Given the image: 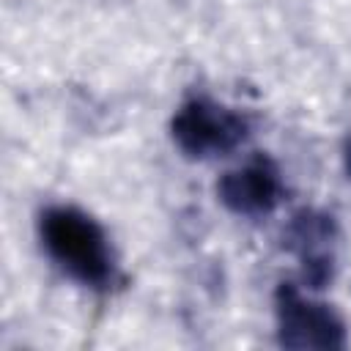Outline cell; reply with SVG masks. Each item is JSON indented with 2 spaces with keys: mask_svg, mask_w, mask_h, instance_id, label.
Masks as SVG:
<instances>
[{
  "mask_svg": "<svg viewBox=\"0 0 351 351\" xmlns=\"http://www.w3.org/2000/svg\"><path fill=\"white\" fill-rule=\"evenodd\" d=\"M44 250L77 282L104 288L112 282V255L104 230L80 208L52 206L38 222Z\"/></svg>",
  "mask_w": 351,
  "mask_h": 351,
  "instance_id": "1",
  "label": "cell"
},
{
  "mask_svg": "<svg viewBox=\"0 0 351 351\" xmlns=\"http://www.w3.org/2000/svg\"><path fill=\"white\" fill-rule=\"evenodd\" d=\"M170 129L176 145L192 159L222 156L239 148L250 134V123L241 112L200 96L178 107Z\"/></svg>",
  "mask_w": 351,
  "mask_h": 351,
  "instance_id": "2",
  "label": "cell"
},
{
  "mask_svg": "<svg viewBox=\"0 0 351 351\" xmlns=\"http://www.w3.org/2000/svg\"><path fill=\"white\" fill-rule=\"evenodd\" d=\"M277 335L288 348H346V324L340 315L315 299H307L296 285L282 282L274 293Z\"/></svg>",
  "mask_w": 351,
  "mask_h": 351,
  "instance_id": "3",
  "label": "cell"
},
{
  "mask_svg": "<svg viewBox=\"0 0 351 351\" xmlns=\"http://www.w3.org/2000/svg\"><path fill=\"white\" fill-rule=\"evenodd\" d=\"M335 239H337V225L324 211L302 208L288 219L285 247L299 258L302 280L307 288L329 285L335 274Z\"/></svg>",
  "mask_w": 351,
  "mask_h": 351,
  "instance_id": "4",
  "label": "cell"
},
{
  "mask_svg": "<svg viewBox=\"0 0 351 351\" xmlns=\"http://www.w3.org/2000/svg\"><path fill=\"white\" fill-rule=\"evenodd\" d=\"M219 203L241 217H263L282 197V178L269 156H252L247 165L228 170L217 184Z\"/></svg>",
  "mask_w": 351,
  "mask_h": 351,
  "instance_id": "5",
  "label": "cell"
}]
</instances>
